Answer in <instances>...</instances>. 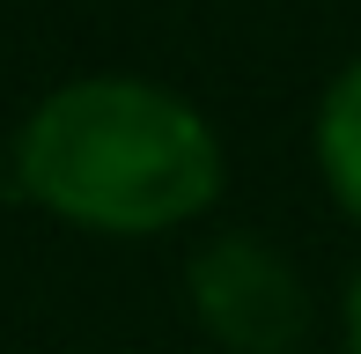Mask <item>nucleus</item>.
I'll use <instances>...</instances> for the list:
<instances>
[{
    "instance_id": "5",
    "label": "nucleus",
    "mask_w": 361,
    "mask_h": 354,
    "mask_svg": "<svg viewBox=\"0 0 361 354\" xmlns=\"http://www.w3.org/2000/svg\"><path fill=\"white\" fill-rule=\"evenodd\" d=\"M8 177H15V170H8V140H0V185H8Z\"/></svg>"
},
{
    "instance_id": "3",
    "label": "nucleus",
    "mask_w": 361,
    "mask_h": 354,
    "mask_svg": "<svg viewBox=\"0 0 361 354\" xmlns=\"http://www.w3.org/2000/svg\"><path fill=\"white\" fill-rule=\"evenodd\" d=\"M310 148H317V177L339 207L361 221V59L324 82L317 96V126H310Z\"/></svg>"
},
{
    "instance_id": "1",
    "label": "nucleus",
    "mask_w": 361,
    "mask_h": 354,
    "mask_svg": "<svg viewBox=\"0 0 361 354\" xmlns=\"http://www.w3.org/2000/svg\"><path fill=\"white\" fill-rule=\"evenodd\" d=\"M8 170L67 229L162 236L221 200L228 148L192 96L147 74H81L30 104Z\"/></svg>"
},
{
    "instance_id": "4",
    "label": "nucleus",
    "mask_w": 361,
    "mask_h": 354,
    "mask_svg": "<svg viewBox=\"0 0 361 354\" xmlns=\"http://www.w3.org/2000/svg\"><path fill=\"white\" fill-rule=\"evenodd\" d=\"M347 354H361V266L347 281Z\"/></svg>"
},
{
    "instance_id": "2",
    "label": "nucleus",
    "mask_w": 361,
    "mask_h": 354,
    "mask_svg": "<svg viewBox=\"0 0 361 354\" xmlns=\"http://www.w3.org/2000/svg\"><path fill=\"white\" fill-rule=\"evenodd\" d=\"M192 317L228 354H302L310 340V288L281 244L251 229H221L185 266Z\"/></svg>"
}]
</instances>
